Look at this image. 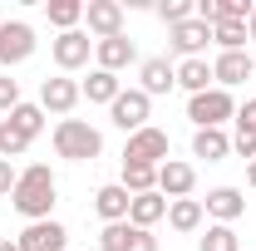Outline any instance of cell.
Returning a JSON list of instances; mask_svg holds the SVG:
<instances>
[{
	"label": "cell",
	"mask_w": 256,
	"mask_h": 251,
	"mask_svg": "<svg viewBox=\"0 0 256 251\" xmlns=\"http://www.w3.org/2000/svg\"><path fill=\"white\" fill-rule=\"evenodd\" d=\"M252 64H256V60H252Z\"/></svg>",
	"instance_id": "obj_39"
},
{
	"label": "cell",
	"mask_w": 256,
	"mask_h": 251,
	"mask_svg": "<svg viewBox=\"0 0 256 251\" xmlns=\"http://www.w3.org/2000/svg\"><path fill=\"white\" fill-rule=\"evenodd\" d=\"M246 182H252V188H256V162H246Z\"/></svg>",
	"instance_id": "obj_36"
},
{
	"label": "cell",
	"mask_w": 256,
	"mask_h": 251,
	"mask_svg": "<svg viewBox=\"0 0 256 251\" xmlns=\"http://www.w3.org/2000/svg\"><path fill=\"white\" fill-rule=\"evenodd\" d=\"M212 40L222 44V54L226 50H242V44H246V25H242V20H222V25H212Z\"/></svg>",
	"instance_id": "obj_29"
},
{
	"label": "cell",
	"mask_w": 256,
	"mask_h": 251,
	"mask_svg": "<svg viewBox=\"0 0 256 251\" xmlns=\"http://www.w3.org/2000/svg\"><path fill=\"white\" fill-rule=\"evenodd\" d=\"M79 94L89 98V104H114V98L124 94V84H118V74H108V69H94V74L79 84Z\"/></svg>",
	"instance_id": "obj_20"
},
{
	"label": "cell",
	"mask_w": 256,
	"mask_h": 251,
	"mask_svg": "<svg viewBox=\"0 0 256 251\" xmlns=\"http://www.w3.org/2000/svg\"><path fill=\"white\" fill-rule=\"evenodd\" d=\"M5 118H10V124L34 143V138H40V128H44V108H40V104H20V108H15V114H5Z\"/></svg>",
	"instance_id": "obj_26"
},
{
	"label": "cell",
	"mask_w": 256,
	"mask_h": 251,
	"mask_svg": "<svg viewBox=\"0 0 256 251\" xmlns=\"http://www.w3.org/2000/svg\"><path fill=\"white\" fill-rule=\"evenodd\" d=\"M192 153L207 158V162H222V158L232 153V138H226L222 128H197V133H192Z\"/></svg>",
	"instance_id": "obj_22"
},
{
	"label": "cell",
	"mask_w": 256,
	"mask_h": 251,
	"mask_svg": "<svg viewBox=\"0 0 256 251\" xmlns=\"http://www.w3.org/2000/svg\"><path fill=\"white\" fill-rule=\"evenodd\" d=\"M158 15L168 20V30H178V25H188L192 15H197V0H162Z\"/></svg>",
	"instance_id": "obj_30"
},
{
	"label": "cell",
	"mask_w": 256,
	"mask_h": 251,
	"mask_svg": "<svg viewBox=\"0 0 256 251\" xmlns=\"http://www.w3.org/2000/svg\"><path fill=\"white\" fill-rule=\"evenodd\" d=\"M15 242H20V251H64V246H69V232L50 217V222H30Z\"/></svg>",
	"instance_id": "obj_10"
},
{
	"label": "cell",
	"mask_w": 256,
	"mask_h": 251,
	"mask_svg": "<svg viewBox=\"0 0 256 251\" xmlns=\"http://www.w3.org/2000/svg\"><path fill=\"white\" fill-rule=\"evenodd\" d=\"M202 212H207L212 222H222V226H232V222L246 212V197H242L236 188H212L207 202H202Z\"/></svg>",
	"instance_id": "obj_16"
},
{
	"label": "cell",
	"mask_w": 256,
	"mask_h": 251,
	"mask_svg": "<svg viewBox=\"0 0 256 251\" xmlns=\"http://www.w3.org/2000/svg\"><path fill=\"white\" fill-rule=\"evenodd\" d=\"M54 153L69 158V162H94L104 153V133L89 128L84 118H60L54 124Z\"/></svg>",
	"instance_id": "obj_2"
},
{
	"label": "cell",
	"mask_w": 256,
	"mask_h": 251,
	"mask_svg": "<svg viewBox=\"0 0 256 251\" xmlns=\"http://www.w3.org/2000/svg\"><path fill=\"white\" fill-rule=\"evenodd\" d=\"M44 15H50V25H60V34L64 30H79V20H84V0H50Z\"/></svg>",
	"instance_id": "obj_25"
},
{
	"label": "cell",
	"mask_w": 256,
	"mask_h": 251,
	"mask_svg": "<svg viewBox=\"0 0 256 251\" xmlns=\"http://www.w3.org/2000/svg\"><path fill=\"white\" fill-rule=\"evenodd\" d=\"M30 54H34V30L25 20H5L0 25V69L10 74L15 64H25Z\"/></svg>",
	"instance_id": "obj_6"
},
{
	"label": "cell",
	"mask_w": 256,
	"mask_h": 251,
	"mask_svg": "<svg viewBox=\"0 0 256 251\" xmlns=\"http://www.w3.org/2000/svg\"><path fill=\"white\" fill-rule=\"evenodd\" d=\"M10 207H15L20 217H30V222H50V207H54V172H50L44 162L25 168V172L15 178Z\"/></svg>",
	"instance_id": "obj_1"
},
{
	"label": "cell",
	"mask_w": 256,
	"mask_h": 251,
	"mask_svg": "<svg viewBox=\"0 0 256 251\" xmlns=\"http://www.w3.org/2000/svg\"><path fill=\"white\" fill-rule=\"evenodd\" d=\"M246 40H256V15H252V20H246Z\"/></svg>",
	"instance_id": "obj_37"
},
{
	"label": "cell",
	"mask_w": 256,
	"mask_h": 251,
	"mask_svg": "<svg viewBox=\"0 0 256 251\" xmlns=\"http://www.w3.org/2000/svg\"><path fill=\"white\" fill-rule=\"evenodd\" d=\"M256 74V64L246 50H226V54H217V64H212V79H217V89H232V84H246Z\"/></svg>",
	"instance_id": "obj_13"
},
{
	"label": "cell",
	"mask_w": 256,
	"mask_h": 251,
	"mask_svg": "<svg viewBox=\"0 0 256 251\" xmlns=\"http://www.w3.org/2000/svg\"><path fill=\"white\" fill-rule=\"evenodd\" d=\"M162 217H168V197H162V192H143V197H133V202H128V222H133V226H143V232H148V226H158Z\"/></svg>",
	"instance_id": "obj_19"
},
{
	"label": "cell",
	"mask_w": 256,
	"mask_h": 251,
	"mask_svg": "<svg viewBox=\"0 0 256 251\" xmlns=\"http://www.w3.org/2000/svg\"><path fill=\"white\" fill-rule=\"evenodd\" d=\"M79 84H74V79H69V74H54V79H44V84H40V108H44V114H74V104H79Z\"/></svg>",
	"instance_id": "obj_9"
},
{
	"label": "cell",
	"mask_w": 256,
	"mask_h": 251,
	"mask_svg": "<svg viewBox=\"0 0 256 251\" xmlns=\"http://www.w3.org/2000/svg\"><path fill=\"white\" fill-rule=\"evenodd\" d=\"M0 251H20V242H10V236H5V242H0Z\"/></svg>",
	"instance_id": "obj_35"
},
{
	"label": "cell",
	"mask_w": 256,
	"mask_h": 251,
	"mask_svg": "<svg viewBox=\"0 0 256 251\" xmlns=\"http://www.w3.org/2000/svg\"><path fill=\"white\" fill-rule=\"evenodd\" d=\"M138 79H143L138 89H143L148 98H153V94H168V89L178 84V64H168V60H143V64H138Z\"/></svg>",
	"instance_id": "obj_17"
},
{
	"label": "cell",
	"mask_w": 256,
	"mask_h": 251,
	"mask_svg": "<svg viewBox=\"0 0 256 251\" xmlns=\"http://www.w3.org/2000/svg\"><path fill=\"white\" fill-rule=\"evenodd\" d=\"M20 108V79L0 74V114H15Z\"/></svg>",
	"instance_id": "obj_31"
},
{
	"label": "cell",
	"mask_w": 256,
	"mask_h": 251,
	"mask_svg": "<svg viewBox=\"0 0 256 251\" xmlns=\"http://www.w3.org/2000/svg\"><path fill=\"white\" fill-rule=\"evenodd\" d=\"M0 242H5V236H0Z\"/></svg>",
	"instance_id": "obj_38"
},
{
	"label": "cell",
	"mask_w": 256,
	"mask_h": 251,
	"mask_svg": "<svg viewBox=\"0 0 256 251\" xmlns=\"http://www.w3.org/2000/svg\"><path fill=\"white\" fill-rule=\"evenodd\" d=\"M98 251H158V236L133 222H108L98 232Z\"/></svg>",
	"instance_id": "obj_7"
},
{
	"label": "cell",
	"mask_w": 256,
	"mask_h": 251,
	"mask_svg": "<svg viewBox=\"0 0 256 251\" xmlns=\"http://www.w3.org/2000/svg\"><path fill=\"white\" fill-rule=\"evenodd\" d=\"M128 202H133V197L124 192V182H108V188L94 192V212L104 217V226H108V222H128Z\"/></svg>",
	"instance_id": "obj_18"
},
{
	"label": "cell",
	"mask_w": 256,
	"mask_h": 251,
	"mask_svg": "<svg viewBox=\"0 0 256 251\" xmlns=\"http://www.w3.org/2000/svg\"><path fill=\"white\" fill-rule=\"evenodd\" d=\"M25 148H30V138H25L20 128L10 124V118H0V158L10 162V158H20V153H25Z\"/></svg>",
	"instance_id": "obj_28"
},
{
	"label": "cell",
	"mask_w": 256,
	"mask_h": 251,
	"mask_svg": "<svg viewBox=\"0 0 256 251\" xmlns=\"http://www.w3.org/2000/svg\"><path fill=\"white\" fill-rule=\"evenodd\" d=\"M232 153H242L246 162H256V133H236L232 138Z\"/></svg>",
	"instance_id": "obj_33"
},
{
	"label": "cell",
	"mask_w": 256,
	"mask_h": 251,
	"mask_svg": "<svg viewBox=\"0 0 256 251\" xmlns=\"http://www.w3.org/2000/svg\"><path fill=\"white\" fill-rule=\"evenodd\" d=\"M124 162H148V168H162L168 162V133L162 128H138V133H128L124 143Z\"/></svg>",
	"instance_id": "obj_5"
},
{
	"label": "cell",
	"mask_w": 256,
	"mask_h": 251,
	"mask_svg": "<svg viewBox=\"0 0 256 251\" xmlns=\"http://www.w3.org/2000/svg\"><path fill=\"white\" fill-rule=\"evenodd\" d=\"M202 217H207V212H202V202H197V197H178V202H168V226H172V232H182V236L197 232Z\"/></svg>",
	"instance_id": "obj_21"
},
{
	"label": "cell",
	"mask_w": 256,
	"mask_h": 251,
	"mask_svg": "<svg viewBox=\"0 0 256 251\" xmlns=\"http://www.w3.org/2000/svg\"><path fill=\"white\" fill-rule=\"evenodd\" d=\"M188 118L197 128H222L226 118H236V104L226 89H207V94H192L188 98Z\"/></svg>",
	"instance_id": "obj_3"
},
{
	"label": "cell",
	"mask_w": 256,
	"mask_h": 251,
	"mask_svg": "<svg viewBox=\"0 0 256 251\" xmlns=\"http://www.w3.org/2000/svg\"><path fill=\"white\" fill-rule=\"evenodd\" d=\"M50 54H54V64H60L64 74H74V69H84L89 64V54H94V40L84 30H64L54 44H50Z\"/></svg>",
	"instance_id": "obj_8"
},
{
	"label": "cell",
	"mask_w": 256,
	"mask_h": 251,
	"mask_svg": "<svg viewBox=\"0 0 256 251\" xmlns=\"http://www.w3.org/2000/svg\"><path fill=\"white\" fill-rule=\"evenodd\" d=\"M15 178H20V172H15V162H5V158H0V197H10V192H15Z\"/></svg>",
	"instance_id": "obj_34"
},
{
	"label": "cell",
	"mask_w": 256,
	"mask_h": 251,
	"mask_svg": "<svg viewBox=\"0 0 256 251\" xmlns=\"http://www.w3.org/2000/svg\"><path fill=\"white\" fill-rule=\"evenodd\" d=\"M178 84H182L188 94H207V89H217L212 64H207V60H182V64H178Z\"/></svg>",
	"instance_id": "obj_23"
},
{
	"label": "cell",
	"mask_w": 256,
	"mask_h": 251,
	"mask_svg": "<svg viewBox=\"0 0 256 251\" xmlns=\"http://www.w3.org/2000/svg\"><path fill=\"white\" fill-rule=\"evenodd\" d=\"M84 20H89V34L114 40V34H124V5L118 0H89L84 5Z\"/></svg>",
	"instance_id": "obj_11"
},
{
	"label": "cell",
	"mask_w": 256,
	"mask_h": 251,
	"mask_svg": "<svg viewBox=\"0 0 256 251\" xmlns=\"http://www.w3.org/2000/svg\"><path fill=\"white\" fill-rule=\"evenodd\" d=\"M202 251H242V236H236V226H222V222H212V226H207V236H202Z\"/></svg>",
	"instance_id": "obj_27"
},
{
	"label": "cell",
	"mask_w": 256,
	"mask_h": 251,
	"mask_svg": "<svg viewBox=\"0 0 256 251\" xmlns=\"http://www.w3.org/2000/svg\"><path fill=\"white\" fill-rule=\"evenodd\" d=\"M192 188H197V168H192V162L168 158V162L158 168V192H162V197L178 202V197H192Z\"/></svg>",
	"instance_id": "obj_12"
},
{
	"label": "cell",
	"mask_w": 256,
	"mask_h": 251,
	"mask_svg": "<svg viewBox=\"0 0 256 251\" xmlns=\"http://www.w3.org/2000/svg\"><path fill=\"white\" fill-rule=\"evenodd\" d=\"M207 40H212V25H202L197 15H192L188 25H178L172 30V54H182V60H202V50H207Z\"/></svg>",
	"instance_id": "obj_15"
},
{
	"label": "cell",
	"mask_w": 256,
	"mask_h": 251,
	"mask_svg": "<svg viewBox=\"0 0 256 251\" xmlns=\"http://www.w3.org/2000/svg\"><path fill=\"white\" fill-rule=\"evenodd\" d=\"M148 114H153V98L143 94V89H124V94L108 104V118H114V128H124V133L148 128Z\"/></svg>",
	"instance_id": "obj_4"
},
{
	"label": "cell",
	"mask_w": 256,
	"mask_h": 251,
	"mask_svg": "<svg viewBox=\"0 0 256 251\" xmlns=\"http://www.w3.org/2000/svg\"><path fill=\"white\" fill-rule=\"evenodd\" d=\"M124 192L128 197L158 192V168H148V162H124Z\"/></svg>",
	"instance_id": "obj_24"
},
{
	"label": "cell",
	"mask_w": 256,
	"mask_h": 251,
	"mask_svg": "<svg viewBox=\"0 0 256 251\" xmlns=\"http://www.w3.org/2000/svg\"><path fill=\"white\" fill-rule=\"evenodd\" d=\"M236 133H256V98H246L236 108Z\"/></svg>",
	"instance_id": "obj_32"
},
{
	"label": "cell",
	"mask_w": 256,
	"mask_h": 251,
	"mask_svg": "<svg viewBox=\"0 0 256 251\" xmlns=\"http://www.w3.org/2000/svg\"><path fill=\"white\" fill-rule=\"evenodd\" d=\"M94 60H98V69L118 74V69H128V64L138 60V44H133L128 34H114V40H94Z\"/></svg>",
	"instance_id": "obj_14"
}]
</instances>
